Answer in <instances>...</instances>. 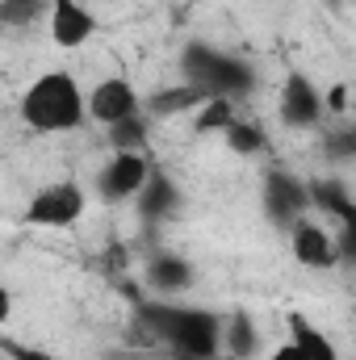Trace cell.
<instances>
[{
  "label": "cell",
  "instance_id": "obj_15",
  "mask_svg": "<svg viewBox=\"0 0 356 360\" xmlns=\"http://www.w3.org/2000/svg\"><path fill=\"white\" fill-rule=\"evenodd\" d=\"M235 122V113H231V96H205L201 101V113H197V130L201 134H210V130H227Z\"/></svg>",
  "mask_w": 356,
  "mask_h": 360
},
{
  "label": "cell",
  "instance_id": "obj_12",
  "mask_svg": "<svg viewBox=\"0 0 356 360\" xmlns=\"http://www.w3.org/2000/svg\"><path fill=\"white\" fill-rule=\"evenodd\" d=\"M189 281H193V269H189L180 256H160V260L151 264V285H155V289H168V293H172V289H184Z\"/></svg>",
  "mask_w": 356,
  "mask_h": 360
},
{
  "label": "cell",
  "instance_id": "obj_21",
  "mask_svg": "<svg viewBox=\"0 0 356 360\" xmlns=\"http://www.w3.org/2000/svg\"><path fill=\"white\" fill-rule=\"evenodd\" d=\"M8 319H13V293H8V289L0 285V327H4Z\"/></svg>",
  "mask_w": 356,
  "mask_h": 360
},
{
  "label": "cell",
  "instance_id": "obj_9",
  "mask_svg": "<svg viewBox=\"0 0 356 360\" xmlns=\"http://www.w3.org/2000/svg\"><path fill=\"white\" fill-rule=\"evenodd\" d=\"M289 248H293V260H298L302 269H331V264H336V239H331V231L319 226V222H302V218H298Z\"/></svg>",
  "mask_w": 356,
  "mask_h": 360
},
{
  "label": "cell",
  "instance_id": "obj_3",
  "mask_svg": "<svg viewBox=\"0 0 356 360\" xmlns=\"http://www.w3.org/2000/svg\"><path fill=\"white\" fill-rule=\"evenodd\" d=\"M184 84H193V89H201L205 96H231V92H243L248 89V68L243 63H235L231 55H218V51H210V46H189V55H184Z\"/></svg>",
  "mask_w": 356,
  "mask_h": 360
},
{
  "label": "cell",
  "instance_id": "obj_6",
  "mask_svg": "<svg viewBox=\"0 0 356 360\" xmlns=\"http://www.w3.org/2000/svg\"><path fill=\"white\" fill-rule=\"evenodd\" d=\"M134 113H139V92L130 89V80H101L84 101V117L101 122L105 130L134 117Z\"/></svg>",
  "mask_w": 356,
  "mask_h": 360
},
{
  "label": "cell",
  "instance_id": "obj_17",
  "mask_svg": "<svg viewBox=\"0 0 356 360\" xmlns=\"http://www.w3.org/2000/svg\"><path fill=\"white\" fill-rule=\"evenodd\" d=\"M38 13H42V0H0V21H8V25L34 21Z\"/></svg>",
  "mask_w": 356,
  "mask_h": 360
},
{
  "label": "cell",
  "instance_id": "obj_10",
  "mask_svg": "<svg viewBox=\"0 0 356 360\" xmlns=\"http://www.w3.org/2000/svg\"><path fill=\"white\" fill-rule=\"evenodd\" d=\"M92 30H96V21L80 0H51V38H55V46L72 51V46L89 42Z\"/></svg>",
  "mask_w": 356,
  "mask_h": 360
},
{
  "label": "cell",
  "instance_id": "obj_2",
  "mask_svg": "<svg viewBox=\"0 0 356 360\" xmlns=\"http://www.w3.org/2000/svg\"><path fill=\"white\" fill-rule=\"evenodd\" d=\"M151 331L180 352L184 360H205L222 348V323L210 310H189V306H155L147 310Z\"/></svg>",
  "mask_w": 356,
  "mask_h": 360
},
{
  "label": "cell",
  "instance_id": "obj_22",
  "mask_svg": "<svg viewBox=\"0 0 356 360\" xmlns=\"http://www.w3.org/2000/svg\"><path fill=\"white\" fill-rule=\"evenodd\" d=\"M184 4H214V0H184Z\"/></svg>",
  "mask_w": 356,
  "mask_h": 360
},
{
  "label": "cell",
  "instance_id": "obj_5",
  "mask_svg": "<svg viewBox=\"0 0 356 360\" xmlns=\"http://www.w3.org/2000/svg\"><path fill=\"white\" fill-rule=\"evenodd\" d=\"M151 176V168H147V160L139 155V151H113V160L101 168V176H96V193L109 201V205H117V201H130V197H139V188L147 184Z\"/></svg>",
  "mask_w": 356,
  "mask_h": 360
},
{
  "label": "cell",
  "instance_id": "obj_19",
  "mask_svg": "<svg viewBox=\"0 0 356 360\" xmlns=\"http://www.w3.org/2000/svg\"><path fill=\"white\" fill-rule=\"evenodd\" d=\"M8 356L13 360H63L55 352H46V348H25V344H8Z\"/></svg>",
  "mask_w": 356,
  "mask_h": 360
},
{
  "label": "cell",
  "instance_id": "obj_11",
  "mask_svg": "<svg viewBox=\"0 0 356 360\" xmlns=\"http://www.w3.org/2000/svg\"><path fill=\"white\" fill-rule=\"evenodd\" d=\"M201 101H205V92H201V89L180 84V89H168V92H160V96H151V113L172 117V113H189V109H197Z\"/></svg>",
  "mask_w": 356,
  "mask_h": 360
},
{
  "label": "cell",
  "instance_id": "obj_8",
  "mask_svg": "<svg viewBox=\"0 0 356 360\" xmlns=\"http://www.w3.org/2000/svg\"><path fill=\"white\" fill-rule=\"evenodd\" d=\"M281 117L293 130H306V126H314L323 117V96H319V89L306 76H289L285 80V89H281Z\"/></svg>",
  "mask_w": 356,
  "mask_h": 360
},
{
  "label": "cell",
  "instance_id": "obj_18",
  "mask_svg": "<svg viewBox=\"0 0 356 360\" xmlns=\"http://www.w3.org/2000/svg\"><path fill=\"white\" fill-rule=\"evenodd\" d=\"M231 348H235V352H248V348H252V327H248V319H235V327H231Z\"/></svg>",
  "mask_w": 356,
  "mask_h": 360
},
{
  "label": "cell",
  "instance_id": "obj_16",
  "mask_svg": "<svg viewBox=\"0 0 356 360\" xmlns=\"http://www.w3.org/2000/svg\"><path fill=\"white\" fill-rule=\"evenodd\" d=\"M143 139H147V122H143V113H134V117L109 126V143H113V151H139Z\"/></svg>",
  "mask_w": 356,
  "mask_h": 360
},
{
  "label": "cell",
  "instance_id": "obj_23",
  "mask_svg": "<svg viewBox=\"0 0 356 360\" xmlns=\"http://www.w3.org/2000/svg\"><path fill=\"white\" fill-rule=\"evenodd\" d=\"M323 4H340V0H323Z\"/></svg>",
  "mask_w": 356,
  "mask_h": 360
},
{
  "label": "cell",
  "instance_id": "obj_7",
  "mask_svg": "<svg viewBox=\"0 0 356 360\" xmlns=\"http://www.w3.org/2000/svg\"><path fill=\"white\" fill-rule=\"evenodd\" d=\"M306 205H310V188L298 176H285V172L265 176V210L272 214V222H298Z\"/></svg>",
  "mask_w": 356,
  "mask_h": 360
},
{
  "label": "cell",
  "instance_id": "obj_20",
  "mask_svg": "<svg viewBox=\"0 0 356 360\" xmlns=\"http://www.w3.org/2000/svg\"><path fill=\"white\" fill-rule=\"evenodd\" d=\"M268 360H314V356H310V352H302V348L289 340V344H281V348H276V352H272Z\"/></svg>",
  "mask_w": 356,
  "mask_h": 360
},
{
  "label": "cell",
  "instance_id": "obj_1",
  "mask_svg": "<svg viewBox=\"0 0 356 360\" xmlns=\"http://www.w3.org/2000/svg\"><path fill=\"white\" fill-rule=\"evenodd\" d=\"M21 122L38 134H63L84 122V92L68 72H42L21 96Z\"/></svg>",
  "mask_w": 356,
  "mask_h": 360
},
{
  "label": "cell",
  "instance_id": "obj_4",
  "mask_svg": "<svg viewBox=\"0 0 356 360\" xmlns=\"http://www.w3.org/2000/svg\"><path fill=\"white\" fill-rule=\"evenodd\" d=\"M80 214H84V188L72 184V180H55V184H46V188L34 193L30 205H25V222H30V226H42V231L76 226Z\"/></svg>",
  "mask_w": 356,
  "mask_h": 360
},
{
  "label": "cell",
  "instance_id": "obj_14",
  "mask_svg": "<svg viewBox=\"0 0 356 360\" xmlns=\"http://www.w3.org/2000/svg\"><path fill=\"white\" fill-rule=\"evenodd\" d=\"M222 134H227V147H231V151H239V155H252V151H260V147L268 143L265 130H260L256 122H239V117H235Z\"/></svg>",
  "mask_w": 356,
  "mask_h": 360
},
{
  "label": "cell",
  "instance_id": "obj_13",
  "mask_svg": "<svg viewBox=\"0 0 356 360\" xmlns=\"http://www.w3.org/2000/svg\"><path fill=\"white\" fill-rule=\"evenodd\" d=\"M139 197H143V214L164 218V214L172 210V201H177V188H172L164 176H147V184L139 188Z\"/></svg>",
  "mask_w": 356,
  "mask_h": 360
}]
</instances>
